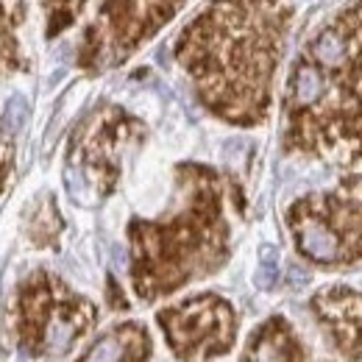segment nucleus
I'll use <instances>...</instances> for the list:
<instances>
[{
	"mask_svg": "<svg viewBox=\"0 0 362 362\" xmlns=\"http://www.w3.org/2000/svg\"><path fill=\"white\" fill-rule=\"evenodd\" d=\"M293 17L290 0H212L181 31L176 59L212 115L234 126L268 120Z\"/></svg>",
	"mask_w": 362,
	"mask_h": 362,
	"instance_id": "f257e3e1",
	"label": "nucleus"
},
{
	"mask_svg": "<svg viewBox=\"0 0 362 362\" xmlns=\"http://www.w3.org/2000/svg\"><path fill=\"white\" fill-rule=\"evenodd\" d=\"M284 151L362 173V0L301 47L284 92Z\"/></svg>",
	"mask_w": 362,
	"mask_h": 362,
	"instance_id": "f03ea898",
	"label": "nucleus"
},
{
	"mask_svg": "<svg viewBox=\"0 0 362 362\" xmlns=\"http://www.w3.org/2000/svg\"><path fill=\"white\" fill-rule=\"evenodd\" d=\"M179 209L162 221L129 223L132 279L139 298L153 301L221 271L228 259L223 187L204 165H179Z\"/></svg>",
	"mask_w": 362,
	"mask_h": 362,
	"instance_id": "7ed1b4c3",
	"label": "nucleus"
},
{
	"mask_svg": "<svg viewBox=\"0 0 362 362\" xmlns=\"http://www.w3.org/2000/svg\"><path fill=\"white\" fill-rule=\"evenodd\" d=\"M298 254L317 268L337 271L362 262V173H351L329 192L298 198L287 209Z\"/></svg>",
	"mask_w": 362,
	"mask_h": 362,
	"instance_id": "20e7f679",
	"label": "nucleus"
},
{
	"mask_svg": "<svg viewBox=\"0 0 362 362\" xmlns=\"http://www.w3.org/2000/svg\"><path fill=\"white\" fill-rule=\"evenodd\" d=\"M95 320V307L64 281L40 271L20 290V340L34 357L64 354Z\"/></svg>",
	"mask_w": 362,
	"mask_h": 362,
	"instance_id": "39448f33",
	"label": "nucleus"
},
{
	"mask_svg": "<svg viewBox=\"0 0 362 362\" xmlns=\"http://www.w3.org/2000/svg\"><path fill=\"white\" fill-rule=\"evenodd\" d=\"M184 0H106L78 47V64L90 73L126 62L145 40L170 23Z\"/></svg>",
	"mask_w": 362,
	"mask_h": 362,
	"instance_id": "423d86ee",
	"label": "nucleus"
},
{
	"mask_svg": "<svg viewBox=\"0 0 362 362\" xmlns=\"http://www.w3.org/2000/svg\"><path fill=\"white\" fill-rule=\"evenodd\" d=\"M156 320L179 360L221 357L234 346V307L212 293L195 296L179 307H168L156 315Z\"/></svg>",
	"mask_w": 362,
	"mask_h": 362,
	"instance_id": "0eeeda50",
	"label": "nucleus"
},
{
	"mask_svg": "<svg viewBox=\"0 0 362 362\" xmlns=\"http://www.w3.org/2000/svg\"><path fill=\"white\" fill-rule=\"evenodd\" d=\"M142 134L139 120L129 117L117 106H106L95 112L84 129L73 136L70 148V170L76 168L98 195H109L120 176L123 148Z\"/></svg>",
	"mask_w": 362,
	"mask_h": 362,
	"instance_id": "6e6552de",
	"label": "nucleus"
},
{
	"mask_svg": "<svg viewBox=\"0 0 362 362\" xmlns=\"http://www.w3.org/2000/svg\"><path fill=\"white\" fill-rule=\"evenodd\" d=\"M320 329L346 362H362V293L346 284L323 287L310 301Z\"/></svg>",
	"mask_w": 362,
	"mask_h": 362,
	"instance_id": "1a4fd4ad",
	"label": "nucleus"
},
{
	"mask_svg": "<svg viewBox=\"0 0 362 362\" xmlns=\"http://www.w3.org/2000/svg\"><path fill=\"white\" fill-rule=\"evenodd\" d=\"M240 362H315L298 332L281 315L268 317L248 337L245 354Z\"/></svg>",
	"mask_w": 362,
	"mask_h": 362,
	"instance_id": "9d476101",
	"label": "nucleus"
},
{
	"mask_svg": "<svg viewBox=\"0 0 362 362\" xmlns=\"http://www.w3.org/2000/svg\"><path fill=\"white\" fill-rule=\"evenodd\" d=\"M151 357V337L145 326L123 323L103 334L78 362H148Z\"/></svg>",
	"mask_w": 362,
	"mask_h": 362,
	"instance_id": "9b49d317",
	"label": "nucleus"
},
{
	"mask_svg": "<svg viewBox=\"0 0 362 362\" xmlns=\"http://www.w3.org/2000/svg\"><path fill=\"white\" fill-rule=\"evenodd\" d=\"M20 20H23V6L0 0V70L23 67V56L17 47V37H14V28Z\"/></svg>",
	"mask_w": 362,
	"mask_h": 362,
	"instance_id": "f8f14e48",
	"label": "nucleus"
},
{
	"mask_svg": "<svg viewBox=\"0 0 362 362\" xmlns=\"http://www.w3.org/2000/svg\"><path fill=\"white\" fill-rule=\"evenodd\" d=\"M84 0H47V37L62 34L81 11Z\"/></svg>",
	"mask_w": 362,
	"mask_h": 362,
	"instance_id": "ddd939ff",
	"label": "nucleus"
},
{
	"mask_svg": "<svg viewBox=\"0 0 362 362\" xmlns=\"http://www.w3.org/2000/svg\"><path fill=\"white\" fill-rule=\"evenodd\" d=\"M25 120H28V103H25L23 95H14V98L6 103V132H8V134H17Z\"/></svg>",
	"mask_w": 362,
	"mask_h": 362,
	"instance_id": "4468645a",
	"label": "nucleus"
},
{
	"mask_svg": "<svg viewBox=\"0 0 362 362\" xmlns=\"http://www.w3.org/2000/svg\"><path fill=\"white\" fill-rule=\"evenodd\" d=\"M271 257H273L271 248H262V268H259V273H257V284L265 287V290L271 287L273 279H276V262H273Z\"/></svg>",
	"mask_w": 362,
	"mask_h": 362,
	"instance_id": "2eb2a0df",
	"label": "nucleus"
},
{
	"mask_svg": "<svg viewBox=\"0 0 362 362\" xmlns=\"http://www.w3.org/2000/svg\"><path fill=\"white\" fill-rule=\"evenodd\" d=\"M8 170H11V153L6 148H0V189L8 179Z\"/></svg>",
	"mask_w": 362,
	"mask_h": 362,
	"instance_id": "dca6fc26",
	"label": "nucleus"
}]
</instances>
